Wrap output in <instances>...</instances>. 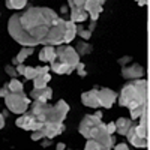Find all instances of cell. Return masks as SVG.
<instances>
[{"instance_id": "cell-1", "label": "cell", "mask_w": 150, "mask_h": 150, "mask_svg": "<svg viewBox=\"0 0 150 150\" xmlns=\"http://www.w3.org/2000/svg\"><path fill=\"white\" fill-rule=\"evenodd\" d=\"M66 21L50 8H29L23 14H14L9 18L8 32L12 39L24 47L62 45L65 38Z\"/></svg>"}, {"instance_id": "cell-2", "label": "cell", "mask_w": 150, "mask_h": 150, "mask_svg": "<svg viewBox=\"0 0 150 150\" xmlns=\"http://www.w3.org/2000/svg\"><path fill=\"white\" fill-rule=\"evenodd\" d=\"M30 114L41 123H63L69 112V105L66 101L60 99L56 105H48L47 102L33 101Z\"/></svg>"}, {"instance_id": "cell-3", "label": "cell", "mask_w": 150, "mask_h": 150, "mask_svg": "<svg viewBox=\"0 0 150 150\" xmlns=\"http://www.w3.org/2000/svg\"><path fill=\"white\" fill-rule=\"evenodd\" d=\"M147 104V80H132L123 86L119 95V105L134 110L135 107Z\"/></svg>"}, {"instance_id": "cell-4", "label": "cell", "mask_w": 150, "mask_h": 150, "mask_svg": "<svg viewBox=\"0 0 150 150\" xmlns=\"http://www.w3.org/2000/svg\"><path fill=\"white\" fill-rule=\"evenodd\" d=\"M3 99L8 110L15 114H24L30 105V99L24 93H8Z\"/></svg>"}, {"instance_id": "cell-5", "label": "cell", "mask_w": 150, "mask_h": 150, "mask_svg": "<svg viewBox=\"0 0 150 150\" xmlns=\"http://www.w3.org/2000/svg\"><path fill=\"white\" fill-rule=\"evenodd\" d=\"M56 60L62 62V63H66V65H69L71 68L75 69V66L80 63V56L77 54L75 48H72L69 45L68 47L60 45L56 50Z\"/></svg>"}, {"instance_id": "cell-6", "label": "cell", "mask_w": 150, "mask_h": 150, "mask_svg": "<svg viewBox=\"0 0 150 150\" xmlns=\"http://www.w3.org/2000/svg\"><path fill=\"white\" fill-rule=\"evenodd\" d=\"M84 2L86 0H69V8H71V20L72 23H83L89 18L87 12L84 11Z\"/></svg>"}, {"instance_id": "cell-7", "label": "cell", "mask_w": 150, "mask_h": 150, "mask_svg": "<svg viewBox=\"0 0 150 150\" xmlns=\"http://www.w3.org/2000/svg\"><path fill=\"white\" fill-rule=\"evenodd\" d=\"M15 125H17L18 128L24 129V131H32V132L33 131H39L44 126V123L36 122V119L30 114V112H24V114H21V117L17 119Z\"/></svg>"}, {"instance_id": "cell-8", "label": "cell", "mask_w": 150, "mask_h": 150, "mask_svg": "<svg viewBox=\"0 0 150 150\" xmlns=\"http://www.w3.org/2000/svg\"><path fill=\"white\" fill-rule=\"evenodd\" d=\"M96 96H98L99 107H104V108H111L112 104L117 101V93H116L114 90L108 89V87L98 89V90H96Z\"/></svg>"}, {"instance_id": "cell-9", "label": "cell", "mask_w": 150, "mask_h": 150, "mask_svg": "<svg viewBox=\"0 0 150 150\" xmlns=\"http://www.w3.org/2000/svg\"><path fill=\"white\" fill-rule=\"evenodd\" d=\"M104 2L102 0H86L84 2V11L87 12V15H90L92 23H96L99 18V14L104 11Z\"/></svg>"}, {"instance_id": "cell-10", "label": "cell", "mask_w": 150, "mask_h": 150, "mask_svg": "<svg viewBox=\"0 0 150 150\" xmlns=\"http://www.w3.org/2000/svg\"><path fill=\"white\" fill-rule=\"evenodd\" d=\"M122 75H123V78H126L129 81L132 80H140L143 78V75H144V69L140 63H134V65H126V66H123L122 68Z\"/></svg>"}, {"instance_id": "cell-11", "label": "cell", "mask_w": 150, "mask_h": 150, "mask_svg": "<svg viewBox=\"0 0 150 150\" xmlns=\"http://www.w3.org/2000/svg\"><path fill=\"white\" fill-rule=\"evenodd\" d=\"M42 131H44L45 138L53 140L54 137L60 135L62 132L65 131V126H63V123H44Z\"/></svg>"}, {"instance_id": "cell-12", "label": "cell", "mask_w": 150, "mask_h": 150, "mask_svg": "<svg viewBox=\"0 0 150 150\" xmlns=\"http://www.w3.org/2000/svg\"><path fill=\"white\" fill-rule=\"evenodd\" d=\"M96 90H98V87H95V89H92V90H89V92H86V93L81 95V102L86 107H89V108H98L99 107Z\"/></svg>"}, {"instance_id": "cell-13", "label": "cell", "mask_w": 150, "mask_h": 150, "mask_svg": "<svg viewBox=\"0 0 150 150\" xmlns=\"http://www.w3.org/2000/svg\"><path fill=\"white\" fill-rule=\"evenodd\" d=\"M126 137H128L129 143H131L134 147H141V149L147 147V138H141V137H138V135H137V134H135V129H134V126L129 129V132L126 134Z\"/></svg>"}, {"instance_id": "cell-14", "label": "cell", "mask_w": 150, "mask_h": 150, "mask_svg": "<svg viewBox=\"0 0 150 150\" xmlns=\"http://www.w3.org/2000/svg\"><path fill=\"white\" fill-rule=\"evenodd\" d=\"M50 69H51L53 72H56V74H59V75H69V74H72L75 71L69 65L62 63V62H59V60H54L51 63V66H50Z\"/></svg>"}, {"instance_id": "cell-15", "label": "cell", "mask_w": 150, "mask_h": 150, "mask_svg": "<svg viewBox=\"0 0 150 150\" xmlns=\"http://www.w3.org/2000/svg\"><path fill=\"white\" fill-rule=\"evenodd\" d=\"M114 125H116V132H119L120 135H126L129 132V129L134 126L132 120L126 119V117H120L117 122H114Z\"/></svg>"}, {"instance_id": "cell-16", "label": "cell", "mask_w": 150, "mask_h": 150, "mask_svg": "<svg viewBox=\"0 0 150 150\" xmlns=\"http://www.w3.org/2000/svg\"><path fill=\"white\" fill-rule=\"evenodd\" d=\"M39 60L41 62H50V63H53L56 60V48L54 47H50V45H45L41 53H39Z\"/></svg>"}, {"instance_id": "cell-17", "label": "cell", "mask_w": 150, "mask_h": 150, "mask_svg": "<svg viewBox=\"0 0 150 150\" xmlns=\"http://www.w3.org/2000/svg\"><path fill=\"white\" fill-rule=\"evenodd\" d=\"M75 36H77V24L72 23V21H66V24H65V38H63V42H71V41H74Z\"/></svg>"}, {"instance_id": "cell-18", "label": "cell", "mask_w": 150, "mask_h": 150, "mask_svg": "<svg viewBox=\"0 0 150 150\" xmlns=\"http://www.w3.org/2000/svg\"><path fill=\"white\" fill-rule=\"evenodd\" d=\"M33 53V48H30V47H26V48H23L21 51L12 59V65H15V66H18V65H21L24 60H26L30 54Z\"/></svg>"}, {"instance_id": "cell-19", "label": "cell", "mask_w": 150, "mask_h": 150, "mask_svg": "<svg viewBox=\"0 0 150 150\" xmlns=\"http://www.w3.org/2000/svg\"><path fill=\"white\" fill-rule=\"evenodd\" d=\"M50 80H51V75H50V74H45V75H38V77L33 80V86H35V89H45L47 84L50 83Z\"/></svg>"}, {"instance_id": "cell-20", "label": "cell", "mask_w": 150, "mask_h": 150, "mask_svg": "<svg viewBox=\"0 0 150 150\" xmlns=\"http://www.w3.org/2000/svg\"><path fill=\"white\" fill-rule=\"evenodd\" d=\"M92 50H93V47L89 42H78L77 47H75V51H77L78 56H87V54H90Z\"/></svg>"}, {"instance_id": "cell-21", "label": "cell", "mask_w": 150, "mask_h": 150, "mask_svg": "<svg viewBox=\"0 0 150 150\" xmlns=\"http://www.w3.org/2000/svg\"><path fill=\"white\" fill-rule=\"evenodd\" d=\"M8 87H9V93H23V89H24L23 83L18 81L17 78H12L8 83Z\"/></svg>"}, {"instance_id": "cell-22", "label": "cell", "mask_w": 150, "mask_h": 150, "mask_svg": "<svg viewBox=\"0 0 150 150\" xmlns=\"http://www.w3.org/2000/svg\"><path fill=\"white\" fill-rule=\"evenodd\" d=\"M27 6L26 0H6V8L8 9H23Z\"/></svg>"}, {"instance_id": "cell-23", "label": "cell", "mask_w": 150, "mask_h": 150, "mask_svg": "<svg viewBox=\"0 0 150 150\" xmlns=\"http://www.w3.org/2000/svg\"><path fill=\"white\" fill-rule=\"evenodd\" d=\"M146 111H147V104L146 105H140V107H135L134 110H131V120L140 119Z\"/></svg>"}, {"instance_id": "cell-24", "label": "cell", "mask_w": 150, "mask_h": 150, "mask_svg": "<svg viewBox=\"0 0 150 150\" xmlns=\"http://www.w3.org/2000/svg\"><path fill=\"white\" fill-rule=\"evenodd\" d=\"M84 150H110V149H108V147H105V146L98 144V143H96V141H93V140H87Z\"/></svg>"}, {"instance_id": "cell-25", "label": "cell", "mask_w": 150, "mask_h": 150, "mask_svg": "<svg viewBox=\"0 0 150 150\" xmlns=\"http://www.w3.org/2000/svg\"><path fill=\"white\" fill-rule=\"evenodd\" d=\"M24 77H26V80H35V78L38 77L36 68H35V66H26V71H24Z\"/></svg>"}, {"instance_id": "cell-26", "label": "cell", "mask_w": 150, "mask_h": 150, "mask_svg": "<svg viewBox=\"0 0 150 150\" xmlns=\"http://www.w3.org/2000/svg\"><path fill=\"white\" fill-rule=\"evenodd\" d=\"M77 35H78L80 38H83L84 41H89L90 38H92V32H89L87 29H78V27H77Z\"/></svg>"}, {"instance_id": "cell-27", "label": "cell", "mask_w": 150, "mask_h": 150, "mask_svg": "<svg viewBox=\"0 0 150 150\" xmlns=\"http://www.w3.org/2000/svg\"><path fill=\"white\" fill-rule=\"evenodd\" d=\"M5 72H6V74L9 75L11 78H17V77H18V74H17V69H15L14 66H9V65H8V66H5Z\"/></svg>"}, {"instance_id": "cell-28", "label": "cell", "mask_w": 150, "mask_h": 150, "mask_svg": "<svg viewBox=\"0 0 150 150\" xmlns=\"http://www.w3.org/2000/svg\"><path fill=\"white\" fill-rule=\"evenodd\" d=\"M42 138H45V135H44V131H42V129L33 131V134H32V140H33V141H39V140H42Z\"/></svg>"}, {"instance_id": "cell-29", "label": "cell", "mask_w": 150, "mask_h": 150, "mask_svg": "<svg viewBox=\"0 0 150 150\" xmlns=\"http://www.w3.org/2000/svg\"><path fill=\"white\" fill-rule=\"evenodd\" d=\"M84 63H81V62H80V63L77 65V66H75V69H77V72H78V75H80V77H86V75H87V72H86V69H84Z\"/></svg>"}, {"instance_id": "cell-30", "label": "cell", "mask_w": 150, "mask_h": 150, "mask_svg": "<svg viewBox=\"0 0 150 150\" xmlns=\"http://www.w3.org/2000/svg\"><path fill=\"white\" fill-rule=\"evenodd\" d=\"M36 68V74L38 75H45L50 71V66H35Z\"/></svg>"}, {"instance_id": "cell-31", "label": "cell", "mask_w": 150, "mask_h": 150, "mask_svg": "<svg viewBox=\"0 0 150 150\" xmlns=\"http://www.w3.org/2000/svg\"><path fill=\"white\" fill-rule=\"evenodd\" d=\"M132 60V57L131 56H125V57H122V59H119V65L123 68V66H126V65H129V62Z\"/></svg>"}, {"instance_id": "cell-32", "label": "cell", "mask_w": 150, "mask_h": 150, "mask_svg": "<svg viewBox=\"0 0 150 150\" xmlns=\"http://www.w3.org/2000/svg\"><path fill=\"white\" fill-rule=\"evenodd\" d=\"M114 132H116V125H114V122H110V123L107 125V134L112 135Z\"/></svg>"}, {"instance_id": "cell-33", "label": "cell", "mask_w": 150, "mask_h": 150, "mask_svg": "<svg viewBox=\"0 0 150 150\" xmlns=\"http://www.w3.org/2000/svg\"><path fill=\"white\" fill-rule=\"evenodd\" d=\"M114 150H129V147H128L126 143H119V144L114 146Z\"/></svg>"}, {"instance_id": "cell-34", "label": "cell", "mask_w": 150, "mask_h": 150, "mask_svg": "<svg viewBox=\"0 0 150 150\" xmlns=\"http://www.w3.org/2000/svg\"><path fill=\"white\" fill-rule=\"evenodd\" d=\"M8 93H9V87H8V84H5L2 89H0V98H5Z\"/></svg>"}, {"instance_id": "cell-35", "label": "cell", "mask_w": 150, "mask_h": 150, "mask_svg": "<svg viewBox=\"0 0 150 150\" xmlns=\"http://www.w3.org/2000/svg\"><path fill=\"white\" fill-rule=\"evenodd\" d=\"M15 69H17V74H18V75H24V71H26V66H24V65L21 63V65L15 66Z\"/></svg>"}, {"instance_id": "cell-36", "label": "cell", "mask_w": 150, "mask_h": 150, "mask_svg": "<svg viewBox=\"0 0 150 150\" xmlns=\"http://www.w3.org/2000/svg\"><path fill=\"white\" fill-rule=\"evenodd\" d=\"M45 98H47V101L53 98V89H50V87H47V89H45Z\"/></svg>"}, {"instance_id": "cell-37", "label": "cell", "mask_w": 150, "mask_h": 150, "mask_svg": "<svg viewBox=\"0 0 150 150\" xmlns=\"http://www.w3.org/2000/svg\"><path fill=\"white\" fill-rule=\"evenodd\" d=\"M41 144H42V147H50V146H51V144H53V141H51V140H48V138H47V140L44 138Z\"/></svg>"}, {"instance_id": "cell-38", "label": "cell", "mask_w": 150, "mask_h": 150, "mask_svg": "<svg viewBox=\"0 0 150 150\" xmlns=\"http://www.w3.org/2000/svg\"><path fill=\"white\" fill-rule=\"evenodd\" d=\"M65 149H66V144H65V143H57L56 150H65Z\"/></svg>"}, {"instance_id": "cell-39", "label": "cell", "mask_w": 150, "mask_h": 150, "mask_svg": "<svg viewBox=\"0 0 150 150\" xmlns=\"http://www.w3.org/2000/svg\"><path fill=\"white\" fill-rule=\"evenodd\" d=\"M5 126V117L2 116V112H0V129Z\"/></svg>"}, {"instance_id": "cell-40", "label": "cell", "mask_w": 150, "mask_h": 150, "mask_svg": "<svg viewBox=\"0 0 150 150\" xmlns=\"http://www.w3.org/2000/svg\"><path fill=\"white\" fill-rule=\"evenodd\" d=\"M95 116H96L98 119H102V112H101V111H96V112H95Z\"/></svg>"}, {"instance_id": "cell-41", "label": "cell", "mask_w": 150, "mask_h": 150, "mask_svg": "<svg viewBox=\"0 0 150 150\" xmlns=\"http://www.w3.org/2000/svg\"><path fill=\"white\" fill-rule=\"evenodd\" d=\"M2 116H3L5 119H6V117L9 116V111H3V112H2Z\"/></svg>"}, {"instance_id": "cell-42", "label": "cell", "mask_w": 150, "mask_h": 150, "mask_svg": "<svg viewBox=\"0 0 150 150\" xmlns=\"http://www.w3.org/2000/svg\"><path fill=\"white\" fill-rule=\"evenodd\" d=\"M138 5H140V6H144V5H147V2H141V0H140Z\"/></svg>"}, {"instance_id": "cell-43", "label": "cell", "mask_w": 150, "mask_h": 150, "mask_svg": "<svg viewBox=\"0 0 150 150\" xmlns=\"http://www.w3.org/2000/svg\"><path fill=\"white\" fill-rule=\"evenodd\" d=\"M69 150H74V149H69Z\"/></svg>"}]
</instances>
